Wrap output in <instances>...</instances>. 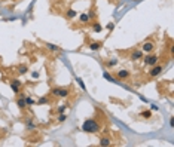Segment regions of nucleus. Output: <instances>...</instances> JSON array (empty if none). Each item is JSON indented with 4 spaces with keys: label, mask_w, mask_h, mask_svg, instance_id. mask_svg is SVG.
Returning a JSON list of instances; mask_svg holds the SVG:
<instances>
[{
    "label": "nucleus",
    "mask_w": 174,
    "mask_h": 147,
    "mask_svg": "<svg viewBox=\"0 0 174 147\" xmlns=\"http://www.w3.org/2000/svg\"><path fill=\"white\" fill-rule=\"evenodd\" d=\"M82 129L85 131V132H92V134H95V132H98V131L101 129V125L97 122V119H86L85 122H83V125H82Z\"/></svg>",
    "instance_id": "1"
},
{
    "label": "nucleus",
    "mask_w": 174,
    "mask_h": 147,
    "mask_svg": "<svg viewBox=\"0 0 174 147\" xmlns=\"http://www.w3.org/2000/svg\"><path fill=\"white\" fill-rule=\"evenodd\" d=\"M51 94H52L54 97L65 98V97H68V94H70V91H68L67 88H54V89L51 91Z\"/></svg>",
    "instance_id": "2"
},
{
    "label": "nucleus",
    "mask_w": 174,
    "mask_h": 147,
    "mask_svg": "<svg viewBox=\"0 0 174 147\" xmlns=\"http://www.w3.org/2000/svg\"><path fill=\"white\" fill-rule=\"evenodd\" d=\"M162 70H164V65H152V68L149 70V76L150 77H156L158 74H161L162 73Z\"/></svg>",
    "instance_id": "3"
},
{
    "label": "nucleus",
    "mask_w": 174,
    "mask_h": 147,
    "mask_svg": "<svg viewBox=\"0 0 174 147\" xmlns=\"http://www.w3.org/2000/svg\"><path fill=\"white\" fill-rule=\"evenodd\" d=\"M158 57L156 55H147V57H143V61H144V64L146 65H155L158 63Z\"/></svg>",
    "instance_id": "4"
},
{
    "label": "nucleus",
    "mask_w": 174,
    "mask_h": 147,
    "mask_svg": "<svg viewBox=\"0 0 174 147\" xmlns=\"http://www.w3.org/2000/svg\"><path fill=\"white\" fill-rule=\"evenodd\" d=\"M21 86H22V83L18 80V79H14V80H11V88H12V91L14 92H19V89H21Z\"/></svg>",
    "instance_id": "5"
},
{
    "label": "nucleus",
    "mask_w": 174,
    "mask_h": 147,
    "mask_svg": "<svg viewBox=\"0 0 174 147\" xmlns=\"http://www.w3.org/2000/svg\"><path fill=\"white\" fill-rule=\"evenodd\" d=\"M153 49H155V43L153 42H144L143 43V48H142L143 52H152Z\"/></svg>",
    "instance_id": "6"
},
{
    "label": "nucleus",
    "mask_w": 174,
    "mask_h": 147,
    "mask_svg": "<svg viewBox=\"0 0 174 147\" xmlns=\"http://www.w3.org/2000/svg\"><path fill=\"white\" fill-rule=\"evenodd\" d=\"M131 61H138V60H143V51H134L132 54H131Z\"/></svg>",
    "instance_id": "7"
},
{
    "label": "nucleus",
    "mask_w": 174,
    "mask_h": 147,
    "mask_svg": "<svg viewBox=\"0 0 174 147\" xmlns=\"http://www.w3.org/2000/svg\"><path fill=\"white\" fill-rule=\"evenodd\" d=\"M116 77H118V79H121V80H125V79L129 77V71H128V70H118Z\"/></svg>",
    "instance_id": "8"
},
{
    "label": "nucleus",
    "mask_w": 174,
    "mask_h": 147,
    "mask_svg": "<svg viewBox=\"0 0 174 147\" xmlns=\"http://www.w3.org/2000/svg\"><path fill=\"white\" fill-rule=\"evenodd\" d=\"M16 106H18V109H19V110H24V109L27 107V104H25V100H24L22 97H19L18 100H16Z\"/></svg>",
    "instance_id": "9"
},
{
    "label": "nucleus",
    "mask_w": 174,
    "mask_h": 147,
    "mask_svg": "<svg viewBox=\"0 0 174 147\" xmlns=\"http://www.w3.org/2000/svg\"><path fill=\"white\" fill-rule=\"evenodd\" d=\"M25 126H27V129H28V131H34V129H37L36 123L33 122L31 119H27V122H25Z\"/></svg>",
    "instance_id": "10"
},
{
    "label": "nucleus",
    "mask_w": 174,
    "mask_h": 147,
    "mask_svg": "<svg viewBox=\"0 0 174 147\" xmlns=\"http://www.w3.org/2000/svg\"><path fill=\"white\" fill-rule=\"evenodd\" d=\"M100 48H101V42H92V43H89V49L91 51H98Z\"/></svg>",
    "instance_id": "11"
},
{
    "label": "nucleus",
    "mask_w": 174,
    "mask_h": 147,
    "mask_svg": "<svg viewBox=\"0 0 174 147\" xmlns=\"http://www.w3.org/2000/svg\"><path fill=\"white\" fill-rule=\"evenodd\" d=\"M110 144H112V140L107 138V137H103L100 140V146H110Z\"/></svg>",
    "instance_id": "12"
},
{
    "label": "nucleus",
    "mask_w": 174,
    "mask_h": 147,
    "mask_svg": "<svg viewBox=\"0 0 174 147\" xmlns=\"http://www.w3.org/2000/svg\"><path fill=\"white\" fill-rule=\"evenodd\" d=\"M45 48L49 49V51H52V52L60 51V48H58V46H55V45H52V43H45Z\"/></svg>",
    "instance_id": "13"
},
{
    "label": "nucleus",
    "mask_w": 174,
    "mask_h": 147,
    "mask_svg": "<svg viewBox=\"0 0 174 147\" xmlns=\"http://www.w3.org/2000/svg\"><path fill=\"white\" fill-rule=\"evenodd\" d=\"M27 70H28V68H27V65H18V68H16V71H18L19 74H25V73H27Z\"/></svg>",
    "instance_id": "14"
},
{
    "label": "nucleus",
    "mask_w": 174,
    "mask_h": 147,
    "mask_svg": "<svg viewBox=\"0 0 174 147\" xmlns=\"http://www.w3.org/2000/svg\"><path fill=\"white\" fill-rule=\"evenodd\" d=\"M67 109H68V104H61V106L57 109V113H58V114H60V113H64Z\"/></svg>",
    "instance_id": "15"
},
{
    "label": "nucleus",
    "mask_w": 174,
    "mask_h": 147,
    "mask_svg": "<svg viewBox=\"0 0 174 147\" xmlns=\"http://www.w3.org/2000/svg\"><path fill=\"white\" fill-rule=\"evenodd\" d=\"M79 21L80 22H83V24L88 22V21H89V15H88V14H82V15L79 16Z\"/></svg>",
    "instance_id": "16"
},
{
    "label": "nucleus",
    "mask_w": 174,
    "mask_h": 147,
    "mask_svg": "<svg viewBox=\"0 0 174 147\" xmlns=\"http://www.w3.org/2000/svg\"><path fill=\"white\" fill-rule=\"evenodd\" d=\"M103 77H104V79H107L109 82H112V83H115V82H116V79H113V77H112L107 71H104V73H103Z\"/></svg>",
    "instance_id": "17"
},
{
    "label": "nucleus",
    "mask_w": 174,
    "mask_h": 147,
    "mask_svg": "<svg viewBox=\"0 0 174 147\" xmlns=\"http://www.w3.org/2000/svg\"><path fill=\"white\" fill-rule=\"evenodd\" d=\"M65 16H67V18H75V16H76V11H73V9H68V11L65 12Z\"/></svg>",
    "instance_id": "18"
},
{
    "label": "nucleus",
    "mask_w": 174,
    "mask_h": 147,
    "mask_svg": "<svg viewBox=\"0 0 174 147\" xmlns=\"http://www.w3.org/2000/svg\"><path fill=\"white\" fill-rule=\"evenodd\" d=\"M140 116H142V117H146V119H149V117H152V113H150L149 110H144V112L140 113Z\"/></svg>",
    "instance_id": "19"
},
{
    "label": "nucleus",
    "mask_w": 174,
    "mask_h": 147,
    "mask_svg": "<svg viewBox=\"0 0 174 147\" xmlns=\"http://www.w3.org/2000/svg\"><path fill=\"white\" fill-rule=\"evenodd\" d=\"M24 100H25V104H27V106H33V104H36V101H34L31 97H27V98H24Z\"/></svg>",
    "instance_id": "20"
},
{
    "label": "nucleus",
    "mask_w": 174,
    "mask_h": 147,
    "mask_svg": "<svg viewBox=\"0 0 174 147\" xmlns=\"http://www.w3.org/2000/svg\"><path fill=\"white\" fill-rule=\"evenodd\" d=\"M76 82H78V85H79L83 91H86V86H85V83H83V80H82L80 77H78V79H76Z\"/></svg>",
    "instance_id": "21"
},
{
    "label": "nucleus",
    "mask_w": 174,
    "mask_h": 147,
    "mask_svg": "<svg viewBox=\"0 0 174 147\" xmlns=\"http://www.w3.org/2000/svg\"><path fill=\"white\" fill-rule=\"evenodd\" d=\"M48 103H49V100H48L46 97H42L39 101H37V104H39V106H42V104H48Z\"/></svg>",
    "instance_id": "22"
},
{
    "label": "nucleus",
    "mask_w": 174,
    "mask_h": 147,
    "mask_svg": "<svg viewBox=\"0 0 174 147\" xmlns=\"http://www.w3.org/2000/svg\"><path fill=\"white\" fill-rule=\"evenodd\" d=\"M116 64H118V58H112L110 61H107V65H110V67H113Z\"/></svg>",
    "instance_id": "23"
},
{
    "label": "nucleus",
    "mask_w": 174,
    "mask_h": 147,
    "mask_svg": "<svg viewBox=\"0 0 174 147\" xmlns=\"http://www.w3.org/2000/svg\"><path fill=\"white\" fill-rule=\"evenodd\" d=\"M65 119H67V116H65L64 113H60V116H58V122H64Z\"/></svg>",
    "instance_id": "24"
},
{
    "label": "nucleus",
    "mask_w": 174,
    "mask_h": 147,
    "mask_svg": "<svg viewBox=\"0 0 174 147\" xmlns=\"http://www.w3.org/2000/svg\"><path fill=\"white\" fill-rule=\"evenodd\" d=\"M94 31H101V25H100V24H98V22H95L94 24Z\"/></svg>",
    "instance_id": "25"
},
{
    "label": "nucleus",
    "mask_w": 174,
    "mask_h": 147,
    "mask_svg": "<svg viewBox=\"0 0 174 147\" xmlns=\"http://www.w3.org/2000/svg\"><path fill=\"white\" fill-rule=\"evenodd\" d=\"M31 77L37 79V77H39V71H33V73H31Z\"/></svg>",
    "instance_id": "26"
}]
</instances>
